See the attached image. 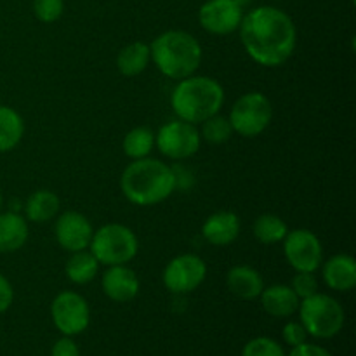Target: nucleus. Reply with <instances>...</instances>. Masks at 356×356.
I'll use <instances>...</instances> for the list:
<instances>
[{
    "mask_svg": "<svg viewBox=\"0 0 356 356\" xmlns=\"http://www.w3.org/2000/svg\"><path fill=\"white\" fill-rule=\"evenodd\" d=\"M240 40L252 61L266 68L287 63L298 47V30L287 13L273 6H261L243 14Z\"/></svg>",
    "mask_w": 356,
    "mask_h": 356,
    "instance_id": "1",
    "label": "nucleus"
},
{
    "mask_svg": "<svg viewBox=\"0 0 356 356\" xmlns=\"http://www.w3.org/2000/svg\"><path fill=\"white\" fill-rule=\"evenodd\" d=\"M177 188V174L162 160H132L120 176V190L131 204L152 207L162 204Z\"/></svg>",
    "mask_w": 356,
    "mask_h": 356,
    "instance_id": "2",
    "label": "nucleus"
},
{
    "mask_svg": "<svg viewBox=\"0 0 356 356\" xmlns=\"http://www.w3.org/2000/svg\"><path fill=\"white\" fill-rule=\"evenodd\" d=\"M149 54L156 70L170 80H183L195 75L202 65V45L191 33L169 30L149 44Z\"/></svg>",
    "mask_w": 356,
    "mask_h": 356,
    "instance_id": "3",
    "label": "nucleus"
},
{
    "mask_svg": "<svg viewBox=\"0 0 356 356\" xmlns=\"http://www.w3.org/2000/svg\"><path fill=\"white\" fill-rule=\"evenodd\" d=\"M225 104V89L212 76L191 75L177 82L170 94V106L179 120L200 125L218 115Z\"/></svg>",
    "mask_w": 356,
    "mask_h": 356,
    "instance_id": "4",
    "label": "nucleus"
},
{
    "mask_svg": "<svg viewBox=\"0 0 356 356\" xmlns=\"http://www.w3.org/2000/svg\"><path fill=\"white\" fill-rule=\"evenodd\" d=\"M298 312L308 336L316 339H332L343 330L346 322L343 305L336 298L322 292L301 299Z\"/></svg>",
    "mask_w": 356,
    "mask_h": 356,
    "instance_id": "5",
    "label": "nucleus"
},
{
    "mask_svg": "<svg viewBox=\"0 0 356 356\" xmlns=\"http://www.w3.org/2000/svg\"><path fill=\"white\" fill-rule=\"evenodd\" d=\"M89 250L103 266H120L129 264L138 256L139 240L129 226L110 222L94 229Z\"/></svg>",
    "mask_w": 356,
    "mask_h": 356,
    "instance_id": "6",
    "label": "nucleus"
},
{
    "mask_svg": "<svg viewBox=\"0 0 356 356\" xmlns=\"http://www.w3.org/2000/svg\"><path fill=\"white\" fill-rule=\"evenodd\" d=\"M233 132L242 138H257L273 120V104L263 92H247L232 106L228 117Z\"/></svg>",
    "mask_w": 356,
    "mask_h": 356,
    "instance_id": "7",
    "label": "nucleus"
},
{
    "mask_svg": "<svg viewBox=\"0 0 356 356\" xmlns=\"http://www.w3.org/2000/svg\"><path fill=\"white\" fill-rule=\"evenodd\" d=\"M202 138L197 125L184 120H170L155 134V146L163 156L170 160H186L197 155Z\"/></svg>",
    "mask_w": 356,
    "mask_h": 356,
    "instance_id": "8",
    "label": "nucleus"
},
{
    "mask_svg": "<svg viewBox=\"0 0 356 356\" xmlns=\"http://www.w3.org/2000/svg\"><path fill=\"white\" fill-rule=\"evenodd\" d=\"M51 318L63 336H79L90 323L89 302L79 292H59L51 302Z\"/></svg>",
    "mask_w": 356,
    "mask_h": 356,
    "instance_id": "9",
    "label": "nucleus"
},
{
    "mask_svg": "<svg viewBox=\"0 0 356 356\" xmlns=\"http://www.w3.org/2000/svg\"><path fill=\"white\" fill-rule=\"evenodd\" d=\"M162 278L165 289L172 294H190L207 278V264L197 254H181L167 263Z\"/></svg>",
    "mask_w": 356,
    "mask_h": 356,
    "instance_id": "10",
    "label": "nucleus"
},
{
    "mask_svg": "<svg viewBox=\"0 0 356 356\" xmlns=\"http://www.w3.org/2000/svg\"><path fill=\"white\" fill-rule=\"evenodd\" d=\"M284 254L287 263L296 271H313L315 273L323 263V245L318 236L305 228L289 229L285 235Z\"/></svg>",
    "mask_w": 356,
    "mask_h": 356,
    "instance_id": "11",
    "label": "nucleus"
},
{
    "mask_svg": "<svg viewBox=\"0 0 356 356\" xmlns=\"http://www.w3.org/2000/svg\"><path fill=\"white\" fill-rule=\"evenodd\" d=\"M243 7L235 0H207L198 10V23L212 35H229L238 30Z\"/></svg>",
    "mask_w": 356,
    "mask_h": 356,
    "instance_id": "12",
    "label": "nucleus"
},
{
    "mask_svg": "<svg viewBox=\"0 0 356 356\" xmlns=\"http://www.w3.org/2000/svg\"><path fill=\"white\" fill-rule=\"evenodd\" d=\"M54 233L61 249L68 252H79L89 249L94 228L83 214L76 211H66L56 219Z\"/></svg>",
    "mask_w": 356,
    "mask_h": 356,
    "instance_id": "13",
    "label": "nucleus"
},
{
    "mask_svg": "<svg viewBox=\"0 0 356 356\" xmlns=\"http://www.w3.org/2000/svg\"><path fill=\"white\" fill-rule=\"evenodd\" d=\"M101 289L104 296L113 302H129L138 298L141 282L136 271L131 270L127 264L108 266L101 277Z\"/></svg>",
    "mask_w": 356,
    "mask_h": 356,
    "instance_id": "14",
    "label": "nucleus"
},
{
    "mask_svg": "<svg viewBox=\"0 0 356 356\" xmlns=\"http://www.w3.org/2000/svg\"><path fill=\"white\" fill-rule=\"evenodd\" d=\"M242 229L240 218L232 211H219L209 216L202 225V236L214 247H226L235 242Z\"/></svg>",
    "mask_w": 356,
    "mask_h": 356,
    "instance_id": "15",
    "label": "nucleus"
},
{
    "mask_svg": "<svg viewBox=\"0 0 356 356\" xmlns=\"http://www.w3.org/2000/svg\"><path fill=\"white\" fill-rule=\"evenodd\" d=\"M322 278L336 292H350L356 285V261L350 254H336L322 263Z\"/></svg>",
    "mask_w": 356,
    "mask_h": 356,
    "instance_id": "16",
    "label": "nucleus"
},
{
    "mask_svg": "<svg viewBox=\"0 0 356 356\" xmlns=\"http://www.w3.org/2000/svg\"><path fill=\"white\" fill-rule=\"evenodd\" d=\"M226 287L235 298L242 301H254L259 299L264 289V280L259 271L247 264L229 268L226 273Z\"/></svg>",
    "mask_w": 356,
    "mask_h": 356,
    "instance_id": "17",
    "label": "nucleus"
},
{
    "mask_svg": "<svg viewBox=\"0 0 356 356\" xmlns=\"http://www.w3.org/2000/svg\"><path fill=\"white\" fill-rule=\"evenodd\" d=\"M259 299L264 312L270 316H275V318H287V316H292L298 312L299 302H301V299L296 296L291 285L285 284H275L270 285V287L264 285Z\"/></svg>",
    "mask_w": 356,
    "mask_h": 356,
    "instance_id": "18",
    "label": "nucleus"
},
{
    "mask_svg": "<svg viewBox=\"0 0 356 356\" xmlns=\"http://www.w3.org/2000/svg\"><path fill=\"white\" fill-rule=\"evenodd\" d=\"M28 221L17 212H0V254H10L23 249L28 242Z\"/></svg>",
    "mask_w": 356,
    "mask_h": 356,
    "instance_id": "19",
    "label": "nucleus"
},
{
    "mask_svg": "<svg viewBox=\"0 0 356 356\" xmlns=\"http://www.w3.org/2000/svg\"><path fill=\"white\" fill-rule=\"evenodd\" d=\"M61 200L51 190H37L24 202V219L31 222L44 225L58 216Z\"/></svg>",
    "mask_w": 356,
    "mask_h": 356,
    "instance_id": "20",
    "label": "nucleus"
},
{
    "mask_svg": "<svg viewBox=\"0 0 356 356\" xmlns=\"http://www.w3.org/2000/svg\"><path fill=\"white\" fill-rule=\"evenodd\" d=\"M152 61L149 45L146 42H132L125 45L117 56V68L124 76H138L148 68Z\"/></svg>",
    "mask_w": 356,
    "mask_h": 356,
    "instance_id": "21",
    "label": "nucleus"
},
{
    "mask_svg": "<svg viewBox=\"0 0 356 356\" xmlns=\"http://www.w3.org/2000/svg\"><path fill=\"white\" fill-rule=\"evenodd\" d=\"M99 266L96 257L90 254L89 249L72 252L70 259L65 264V275L68 280L75 285L90 284L99 273Z\"/></svg>",
    "mask_w": 356,
    "mask_h": 356,
    "instance_id": "22",
    "label": "nucleus"
},
{
    "mask_svg": "<svg viewBox=\"0 0 356 356\" xmlns=\"http://www.w3.org/2000/svg\"><path fill=\"white\" fill-rule=\"evenodd\" d=\"M24 136V120L14 108L0 104V153L16 148Z\"/></svg>",
    "mask_w": 356,
    "mask_h": 356,
    "instance_id": "23",
    "label": "nucleus"
},
{
    "mask_svg": "<svg viewBox=\"0 0 356 356\" xmlns=\"http://www.w3.org/2000/svg\"><path fill=\"white\" fill-rule=\"evenodd\" d=\"M153 146H155V132L145 125L131 129L122 141L124 153L131 160H141L149 156Z\"/></svg>",
    "mask_w": 356,
    "mask_h": 356,
    "instance_id": "24",
    "label": "nucleus"
},
{
    "mask_svg": "<svg viewBox=\"0 0 356 356\" xmlns=\"http://www.w3.org/2000/svg\"><path fill=\"white\" fill-rule=\"evenodd\" d=\"M252 233L261 243L273 245V243H280L285 238V235L289 233V226L280 216L263 214L254 221Z\"/></svg>",
    "mask_w": 356,
    "mask_h": 356,
    "instance_id": "25",
    "label": "nucleus"
},
{
    "mask_svg": "<svg viewBox=\"0 0 356 356\" xmlns=\"http://www.w3.org/2000/svg\"><path fill=\"white\" fill-rule=\"evenodd\" d=\"M200 129V138L205 139L211 145H222V143L228 141L233 134L232 124H229L228 117H222V115H212L211 118H207L205 122H202Z\"/></svg>",
    "mask_w": 356,
    "mask_h": 356,
    "instance_id": "26",
    "label": "nucleus"
},
{
    "mask_svg": "<svg viewBox=\"0 0 356 356\" xmlns=\"http://www.w3.org/2000/svg\"><path fill=\"white\" fill-rule=\"evenodd\" d=\"M242 356H285V351L271 337H254L243 346Z\"/></svg>",
    "mask_w": 356,
    "mask_h": 356,
    "instance_id": "27",
    "label": "nucleus"
},
{
    "mask_svg": "<svg viewBox=\"0 0 356 356\" xmlns=\"http://www.w3.org/2000/svg\"><path fill=\"white\" fill-rule=\"evenodd\" d=\"M65 13V0H33V14L40 23H54Z\"/></svg>",
    "mask_w": 356,
    "mask_h": 356,
    "instance_id": "28",
    "label": "nucleus"
},
{
    "mask_svg": "<svg viewBox=\"0 0 356 356\" xmlns=\"http://www.w3.org/2000/svg\"><path fill=\"white\" fill-rule=\"evenodd\" d=\"M291 287L299 299H306L318 292V280L313 271H296Z\"/></svg>",
    "mask_w": 356,
    "mask_h": 356,
    "instance_id": "29",
    "label": "nucleus"
},
{
    "mask_svg": "<svg viewBox=\"0 0 356 356\" xmlns=\"http://www.w3.org/2000/svg\"><path fill=\"white\" fill-rule=\"evenodd\" d=\"M282 337H284V341L289 346L296 348L308 341V332H306V329L302 327L301 322H289L287 325L284 327V330H282Z\"/></svg>",
    "mask_w": 356,
    "mask_h": 356,
    "instance_id": "30",
    "label": "nucleus"
},
{
    "mask_svg": "<svg viewBox=\"0 0 356 356\" xmlns=\"http://www.w3.org/2000/svg\"><path fill=\"white\" fill-rule=\"evenodd\" d=\"M51 356H80L79 344L68 336H63L61 339L56 341L51 350Z\"/></svg>",
    "mask_w": 356,
    "mask_h": 356,
    "instance_id": "31",
    "label": "nucleus"
},
{
    "mask_svg": "<svg viewBox=\"0 0 356 356\" xmlns=\"http://www.w3.org/2000/svg\"><path fill=\"white\" fill-rule=\"evenodd\" d=\"M14 301V289L13 284L0 273V313H6L13 306Z\"/></svg>",
    "mask_w": 356,
    "mask_h": 356,
    "instance_id": "32",
    "label": "nucleus"
},
{
    "mask_svg": "<svg viewBox=\"0 0 356 356\" xmlns=\"http://www.w3.org/2000/svg\"><path fill=\"white\" fill-rule=\"evenodd\" d=\"M289 356H332L325 348L316 346V344H309V343H302L299 346L292 348V351L289 353Z\"/></svg>",
    "mask_w": 356,
    "mask_h": 356,
    "instance_id": "33",
    "label": "nucleus"
},
{
    "mask_svg": "<svg viewBox=\"0 0 356 356\" xmlns=\"http://www.w3.org/2000/svg\"><path fill=\"white\" fill-rule=\"evenodd\" d=\"M235 2L238 3L240 7H245V6H249V3H250V0H235Z\"/></svg>",
    "mask_w": 356,
    "mask_h": 356,
    "instance_id": "34",
    "label": "nucleus"
},
{
    "mask_svg": "<svg viewBox=\"0 0 356 356\" xmlns=\"http://www.w3.org/2000/svg\"><path fill=\"white\" fill-rule=\"evenodd\" d=\"M2 202H3V197H2V190H0V209H2Z\"/></svg>",
    "mask_w": 356,
    "mask_h": 356,
    "instance_id": "35",
    "label": "nucleus"
}]
</instances>
